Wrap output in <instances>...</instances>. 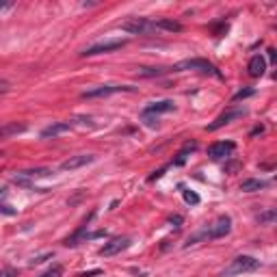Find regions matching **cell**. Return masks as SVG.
<instances>
[{
  "label": "cell",
  "mask_w": 277,
  "mask_h": 277,
  "mask_svg": "<svg viewBox=\"0 0 277 277\" xmlns=\"http://www.w3.org/2000/svg\"><path fill=\"white\" fill-rule=\"evenodd\" d=\"M271 61L277 63V50H271Z\"/></svg>",
  "instance_id": "484cf974"
},
{
  "label": "cell",
  "mask_w": 277,
  "mask_h": 277,
  "mask_svg": "<svg viewBox=\"0 0 277 277\" xmlns=\"http://www.w3.org/2000/svg\"><path fill=\"white\" fill-rule=\"evenodd\" d=\"M169 221L176 223V226H180V223H182V216H178V214H176V216H169Z\"/></svg>",
  "instance_id": "cb8c5ba5"
},
{
  "label": "cell",
  "mask_w": 277,
  "mask_h": 277,
  "mask_svg": "<svg viewBox=\"0 0 277 277\" xmlns=\"http://www.w3.org/2000/svg\"><path fill=\"white\" fill-rule=\"evenodd\" d=\"M70 124L68 122H54V124H50L48 128H44L42 130V136L44 138H54L58 134H63V132H70Z\"/></svg>",
  "instance_id": "4fadbf2b"
},
{
  "label": "cell",
  "mask_w": 277,
  "mask_h": 277,
  "mask_svg": "<svg viewBox=\"0 0 277 277\" xmlns=\"http://www.w3.org/2000/svg\"><path fill=\"white\" fill-rule=\"evenodd\" d=\"M247 115V108H228L226 113H221L212 124H208V132H214V130H219L223 126H228V124H232L234 120H240V117Z\"/></svg>",
  "instance_id": "52a82bcc"
},
{
  "label": "cell",
  "mask_w": 277,
  "mask_h": 277,
  "mask_svg": "<svg viewBox=\"0 0 277 277\" xmlns=\"http://www.w3.org/2000/svg\"><path fill=\"white\" fill-rule=\"evenodd\" d=\"M184 202L190 204V206H197L200 204V195L193 193V190H184Z\"/></svg>",
  "instance_id": "ffe728a7"
},
{
  "label": "cell",
  "mask_w": 277,
  "mask_h": 277,
  "mask_svg": "<svg viewBox=\"0 0 277 277\" xmlns=\"http://www.w3.org/2000/svg\"><path fill=\"white\" fill-rule=\"evenodd\" d=\"M247 72H249V76H252V78H260L266 72L264 56H262V54H254L252 61H249V65H247Z\"/></svg>",
  "instance_id": "8fae6325"
},
{
  "label": "cell",
  "mask_w": 277,
  "mask_h": 277,
  "mask_svg": "<svg viewBox=\"0 0 277 277\" xmlns=\"http://www.w3.org/2000/svg\"><path fill=\"white\" fill-rule=\"evenodd\" d=\"M174 108H176V104L171 102V100L152 102L150 106H145V108H143V115L148 117V115H158V113H169V110H174Z\"/></svg>",
  "instance_id": "7c38bea8"
},
{
  "label": "cell",
  "mask_w": 277,
  "mask_h": 277,
  "mask_svg": "<svg viewBox=\"0 0 277 277\" xmlns=\"http://www.w3.org/2000/svg\"><path fill=\"white\" fill-rule=\"evenodd\" d=\"M2 212H4V214H16V210H11V206H6V204H4V206H2Z\"/></svg>",
  "instance_id": "d4e9b609"
},
{
  "label": "cell",
  "mask_w": 277,
  "mask_h": 277,
  "mask_svg": "<svg viewBox=\"0 0 277 277\" xmlns=\"http://www.w3.org/2000/svg\"><path fill=\"white\" fill-rule=\"evenodd\" d=\"M264 186H266L264 180H256V178H252V180H245L240 184V190H242V193H254V190H260Z\"/></svg>",
  "instance_id": "5bb4252c"
},
{
  "label": "cell",
  "mask_w": 277,
  "mask_h": 277,
  "mask_svg": "<svg viewBox=\"0 0 277 277\" xmlns=\"http://www.w3.org/2000/svg\"><path fill=\"white\" fill-rule=\"evenodd\" d=\"M260 268V260H256L254 256H238L230 262V266L221 273V277H232V275H240V273H249Z\"/></svg>",
  "instance_id": "3957f363"
},
{
  "label": "cell",
  "mask_w": 277,
  "mask_h": 277,
  "mask_svg": "<svg viewBox=\"0 0 277 277\" xmlns=\"http://www.w3.org/2000/svg\"><path fill=\"white\" fill-rule=\"evenodd\" d=\"M171 72H186V70H197V72H204V74H212L214 78H223L221 72L214 68L210 61L206 58H188V61H180L176 63L174 68H169Z\"/></svg>",
  "instance_id": "7a4b0ae2"
},
{
  "label": "cell",
  "mask_w": 277,
  "mask_h": 277,
  "mask_svg": "<svg viewBox=\"0 0 277 277\" xmlns=\"http://www.w3.org/2000/svg\"><path fill=\"white\" fill-rule=\"evenodd\" d=\"M120 91H134V87H128V84H100V87L87 89L82 91V100H94V98H106L110 94H120Z\"/></svg>",
  "instance_id": "8992f818"
},
{
  "label": "cell",
  "mask_w": 277,
  "mask_h": 277,
  "mask_svg": "<svg viewBox=\"0 0 277 277\" xmlns=\"http://www.w3.org/2000/svg\"><path fill=\"white\" fill-rule=\"evenodd\" d=\"M128 42L126 39H106V42H100V44H94V46H89V48H84L80 54L82 56H96V54H106V52H115V50H120L124 48Z\"/></svg>",
  "instance_id": "5b68a950"
},
{
  "label": "cell",
  "mask_w": 277,
  "mask_h": 277,
  "mask_svg": "<svg viewBox=\"0 0 277 277\" xmlns=\"http://www.w3.org/2000/svg\"><path fill=\"white\" fill-rule=\"evenodd\" d=\"M61 275H63V268L58 266V264H54V266H50L48 271H46V273H42L39 277H61Z\"/></svg>",
  "instance_id": "44dd1931"
},
{
  "label": "cell",
  "mask_w": 277,
  "mask_h": 277,
  "mask_svg": "<svg viewBox=\"0 0 277 277\" xmlns=\"http://www.w3.org/2000/svg\"><path fill=\"white\" fill-rule=\"evenodd\" d=\"M120 28L130 32V35H148V32L158 30V26H156V22H152L148 18H132V20L122 22Z\"/></svg>",
  "instance_id": "277c9868"
},
{
  "label": "cell",
  "mask_w": 277,
  "mask_h": 277,
  "mask_svg": "<svg viewBox=\"0 0 277 277\" xmlns=\"http://www.w3.org/2000/svg\"><path fill=\"white\" fill-rule=\"evenodd\" d=\"M50 174H52L50 169H46V167H39V169H26V171H20L18 176L26 178V180H32V178H46V176H50Z\"/></svg>",
  "instance_id": "2e32d148"
},
{
  "label": "cell",
  "mask_w": 277,
  "mask_h": 277,
  "mask_svg": "<svg viewBox=\"0 0 277 277\" xmlns=\"http://www.w3.org/2000/svg\"><path fill=\"white\" fill-rule=\"evenodd\" d=\"M230 232H232V219H230L228 214H221V216H216L214 223H210V226L200 230V232L190 234L184 245L190 247V245H197V242H204V240H216V238L228 236Z\"/></svg>",
  "instance_id": "6da1fadb"
},
{
  "label": "cell",
  "mask_w": 277,
  "mask_h": 277,
  "mask_svg": "<svg viewBox=\"0 0 277 277\" xmlns=\"http://www.w3.org/2000/svg\"><path fill=\"white\" fill-rule=\"evenodd\" d=\"M164 72H171V70H162V68H143V70H138V76H160L164 74Z\"/></svg>",
  "instance_id": "d6986e66"
},
{
  "label": "cell",
  "mask_w": 277,
  "mask_h": 277,
  "mask_svg": "<svg viewBox=\"0 0 277 277\" xmlns=\"http://www.w3.org/2000/svg\"><path fill=\"white\" fill-rule=\"evenodd\" d=\"M96 160L94 154H80V156H72L68 160L61 162V171H74V169H80L84 164H91Z\"/></svg>",
  "instance_id": "30bf717a"
},
{
  "label": "cell",
  "mask_w": 277,
  "mask_h": 277,
  "mask_svg": "<svg viewBox=\"0 0 277 277\" xmlns=\"http://www.w3.org/2000/svg\"><path fill=\"white\" fill-rule=\"evenodd\" d=\"M234 150H236V143H232V141H219V143H212L208 148V156L212 158V160H221V158H228Z\"/></svg>",
  "instance_id": "9c48e42d"
},
{
  "label": "cell",
  "mask_w": 277,
  "mask_h": 277,
  "mask_svg": "<svg viewBox=\"0 0 277 277\" xmlns=\"http://www.w3.org/2000/svg\"><path fill=\"white\" fill-rule=\"evenodd\" d=\"M13 275H16V271H13V268H9V266H6L4 271H2V277H13Z\"/></svg>",
  "instance_id": "603a6c76"
},
{
  "label": "cell",
  "mask_w": 277,
  "mask_h": 277,
  "mask_svg": "<svg viewBox=\"0 0 277 277\" xmlns=\"http://www.w3.org/2000/svg\"><path fill=\"white\" fill-rule=\"evenodd\" d=\"M156 26H158V30H169V32H180L182 30V24L176 22V20H158Z\"/></svg>",
  "instance_id": "9a60e30c"
},
{
  "label": "cell",
  "mask_w": 277,
  "mask_h": 277,
  "mask_svg": "<svg viewBox=\"0 0 277 277\" xmlns=\"http://www.w3.org/2000/svg\"><path fill=\"white\" fill-rule=\"evenodd\" d=\"M273 80H277V72H273Z\"/></svg>",
  "instance_id": "4316f807"
},
{
  "label": "cell",
  "mask_w": 277,
  "mask_h": 277,
  "mask_svg": "<svg viewBox=\"0 0 277 277\" xmlns=\"http://www.w3.org/2000/svg\"><path fill=\"white\" fill-rule=\"evenodd\" d=\"M258 223H277V208H268L258 214Z\"/></svg>",
  "instance_id": "e0dca14e"
},
{
  "label": "cell",
  "mask_w": 277,
  "mask_h": 277,
  "mask_svg": "<svg viewBox=\"0 0 277 277\" xmlns=\"http://www.w3.org/2000/svg\"><path fill=\"white\" fill-rule=\"evenodd\" d=\"M256 94V91L254 89H242V91H238V94H236L234 98H232V100L234 102H240V100H245V98H249V96H254Z\"/></svg>",
  "instance_id": "7402d4cb"
},
{
  "label": "cell",
  "mask_w": 277,
  "mask_h": 277,
  "mask_svg": "<svg viewBox=\"0 0 277 277\" xmlns=\"http://www.w3.org/2000/svg\"><path fill=\"white\" fill-rule=\"evenodd\" d=\"M130 247V238H126V236H117V238H110L108 242H104V247L100 249V256H104V258H110V256L120 254L124 252V249Z\"/></svg>",
  "instance_id": "ba28073f"
},
{
  "label": "cell",
  "mask_w": 277,
  "mask_h": 277,
  "mask_svg": "<svg viewBox=\"0 0 277 277\" xmlns=\"http://www.w3.org/2000/svg\"><path fill=\"white\" fill-rule=\"evenodd\" d=\"M24 130H26L24 124H11V126H4V128H2V136H11V134L24 132Z\"/></svg>",
  "instance_id": "ac0fdd59"
}]
</instances>
